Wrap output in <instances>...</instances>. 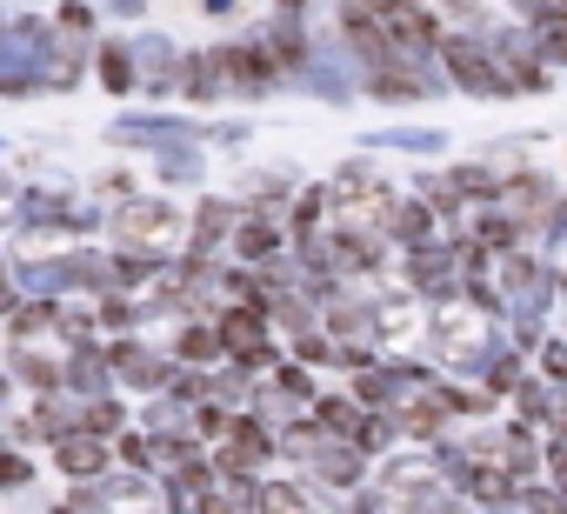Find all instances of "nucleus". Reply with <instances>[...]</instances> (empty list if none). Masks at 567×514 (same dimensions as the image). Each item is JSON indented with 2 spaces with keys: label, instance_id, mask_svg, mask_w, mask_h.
I'll list each match as a JSON object with an SVG mask.
<instances>
[{
  "label": "nucleus",
  "instance_id": "obj_12",
  "mask_svg": "<svg viewBox=\"0 0 567 514\" xmlns=\"http://www.w3.org/2000/svg\"><path fill=\"white\" fill-rule=\"evenodd\" d=\"M154 174H161L167 187H200V181H207V154H200V141H174V147H161V154H154Z\"/></svg>",
  "mask_w": 567,
  "mask_h": 514
},
{
  "label": "nucleus",
  "instance_id": "obj_8",
  "mask_svg": "<svg viewBox=\"0 0 567 514\" xmlns=\"http://www.w3.org/2000/svg\"><path fill=\"white\" fill-rule=\"evenodd\" d=\"M227 254H234L240 268H274L280 254H288V227H280L274 214H240V227H234Z\"/></svg>",
  "mask_w": 567,
  "mask_h": 514
},
{
  "label": "nucleus",
  "instance_id": "obj_22",
  "mask_svg": "<svg viewBox=\"0 0 567 514\" xmlns=\"http://www.w3.org/2000/svg\"><path fill=\"white\" fill-rule=\"evenodd\" d=\"M234 8H240V0H200V14H214V21H227Z\"/></svg>",
  "mask_w": 567,
  "mask_h": 514
},
{
  "label": "nucleus",
  "instance_id": "obj_14",
  "mask_svg": "<svg viewBox=\"0 0 567 514\" xmlns=\"http://www.w3.org/2000/svg\"><path fill=\"white\" fill-rule=\"evenodd\" d=\"M101 8H94V0H61V8H54V34L61 41H81V48H94L101 34Z\"/></svg>",
  "mask_w": 567,
  "mask_h": 514
},
{
  "label": "nucleus",
  "instance_id": "obj_13",
  "mask_svg": "<svg viewBox=\"0 0 567 514\" xmlns=\"http://www.w3.org/2000/svg\"><path fill=\"white\" fill-rule=\"evenodd\" d=\"M121 428H134V408H127L121 394H94V401H81V434H101V441H114Z\"/></svg>",
  "mask_w": 567,
  "mask_h": 514
},
{
  "label": "nucleus",
  "instance_id": "obj_10",
  "mask_svg": "<svg viewBox=\"0 0 567 514\" xmlns=\"http://www.w3.org/2000/svg\"><path fill=\"white\" fill-rule=\"evenodd\" d=\"M87 68H94V81L107 88V94H134V48H127V34H107V41H94L87 48Z\"/></svg>",
  "mask_w": 567,
  "mask_h": 514
},
{
  "label": "nucleus",
  "instance_id": "obj_1",
  "mask_svg": "<svg viewBox=\"0 0 567 514\" xmlns=\"http://www.w3.org/2000/svg\"><path fill=\"white\" fill-rule=\"evenodd\" d=\"M107 234L114 247L127 254H161V261H174V247H187V214L174 201H154V194H134L107 214Z\"/></svg>",
  "mask_w": 567,
  "mask_h": 514
},
{
  "label": "nucleus",
  "instance_id": "obj_4",
  "mask_svg": "<svg viewBox=\"0 0 567 514\" xmlns=\"http://www.w3.org/2000/svg\"><path fill=\"white\" fill-rule=\"evenodd\" d=\"M361 94H374L381 107H414V101L441 94V81H434V74H421L414 61H381V68H368V74H361Z\"/></svg>",
  "mask_w": 567,
  "mask_h": 514
},
{
  "label": "nucleus",
  "instance_id": "obj_9",
  "mask_svg": "<svg viewBox=\"0 0 567 514\" xmlns=\"http://www.w3.org/2000/svg\"><path fill=\"white\" fill-rule=\"evenodd\" d=\"M54 467L61 474H74V481H101V474H114V448L101 441V434H68V441H54Z\"/></svg>",
  "mask_w": 567,
  "mask_h": 514
},
{
  "label": "nucleus",
  "instance_id": "obj_21",
  "mask_svg": "<svg viewBox=\"0 0 567 514\" xmlns=\"http://www.w3.org/2000/svg\"><path fill=\"white\" fill-rule=\"evenodd\" d=\"M107 21H147V0H101Z\"/></svg>",
  "mask_w": 567,
  "mask_h": 514
},
{
  "label": "nucleus",
  "instance_id": "obj_7",
  "mask_svg": "<svg viewBox=\"0 0 567 514\" xmlns=\"http://www.w3.org/2000/svg\"><path fill=\"white\" fill-rule=\"evenodd\" d=\"M247 514H321V487L301 474H260L247 487Z\"/></svg>",
  "mask_w": 567,
  "mask_h": 514
},
{
  "label": "nucleus",
  "instance_id": "obj_18",
  "mask_svg": "<svg viewBox=\"0 0 567 514\" xmlns=\"http://www.w3.org/2000/svg\"><path fill=\"white\" fill-rule=\"evenodd\" d=\"M288 348H295V361H301V368H334V341H328L321 328H308V335H295Z\"/></svg>",
  "mask_w": 567,
  "mask_h": 514
},
{
  "label": "nucleus",
  "instance_id": "obj_11",
  "mask_svg": "<svg viewBox=\"0 0 567 514\" xmlns=\"http://www.w3.org/2000/svg\"><path fill=\"white\" fill-rule=\"evenodd\" d=\"M174 94H187L194 107H214V101L227 94V81H220L214 54H181V68H174Z\"/></svg>",
  "mask_w": 567,
  "mask_h": 514
},
{
  "label": "nucleus",
  "instance_id": "obj_25",
  "mask_svg": "<svg viewBox=\"0 0 567 514\" xmlns=\"http://www.w3.org/2000/svg\"><path fill=\"white\" fill-rule=\"evenodd\" d=\"M554 301H567V268H554Z\"/></svg>",
  "mask_w": 567,
  "mask_h": 514
},
{
  "label": "nucleus",
  "instance_id": "obj_2",
  "mask_svg": "<svg viewBox=\"0 0 567 514\" xmlns=\"http://www.w3.org/2000/svg\"><path fill=\"white\" fill-rule=\"evenodd\" d=\"M434 54H441L447 88H461V94H474V101H507V94H514V88H507V74H501V61L487 54V41H481V34H441V41H434Z\"/></svg>",
  "mask_w": 567,
  "mask_h": 514
},
{
  "label": "nucleus",
  "instance_id": "obj_16",
  "mask_svg": "<svg viewBox=\"0 0 567 514\" xmlns=\"http://www.w3.org/2000/svg\"><path fill=\"white\" fill-rule=\"evenodd\" d=\"M527 34H534V54H540V61H560V68H567V14H560V8L534 14Z\"/></svg>",
  "mask_w": 567,
  "mask_h": 514
},
{
  "label": "nucleus",
  "instance_id": "obj_3",
  "mask_svg": "<svg viewBox=\"0 0 567 514\" xmlns=\"http://www.w3.org/2000/svg\"><path fill=\"white\" fill-rule=\"evenodd\" d=\"M361 8H368V21L381 28V41H388L394 61H414V54H427V48L441 41V14L421 8V0H361Z\"/></svg>",
  "mask_w": 567,
  "mask_h": 514
},
{
  "label": "nucleus",
  "instance_id": "obj_26",
  "mask_svg": "<svg viewBox=\"0 0 567 514\" xmlns=\"http://www.w3.org/2000/svg\"><path fill=\"white\" fill-rule=\"evenodd\" d=\"M0 21H8V14H0Z\"/></svg>",
  "mask_w": 567,
  "mask_h": 514
},
{
  "label": "nucleus",
  "instance_id": "obj_24",
  "mask_svg": "<svg viewBox=\"0 0 567 514\" xmlns=\"http://www.w3.org/2000/svg\"><path fill=\"white\" fill-rule=\"evenodd\" d=\"M8 401H14V381H8V368H0V414H8Z\"/></svg>",
  "mask_w": 567,
  "mask_h": 514
},
{
  "label": "nucleus",
  "instance_id": "obj_20",
  "mask_svg": "<svg viewBox=\"0 0 567 514\" xmlns=\"http://www.w3.org/2000/svg\"><path fill=\"white\" fill-rule=\"evenodd\" d=\"M101 194H107L114 207H121V201H134V174H127V167H107V174H101Z\"/></svg>",
  "mask_w": 567,
  "mask_h": 514
},
{
  "label": "nucleus",
  "instance_id": "obj_15",
  "mask_svg": "<svg viewBox=\"0 0 567 514\" xmlns=\"http://www.w3.org/2000/svg\"><path fill=\"white\" fill-rule=\"evenodd\" d=\"M361 147H368V154H374V147H401V154H441V147H447V134H441V127H388V134H368Z\"/></svg>",
  "mask_w": 567,
  "mask_h": 514
},
{
  "label": "nucleus",
  "instance_id": "obj_17",
  "mask_svg": "<svg viewBox=\"0 0 567 514\" xmlns=\"http://www.w3.org/2000/svg\"><path fill=\"white\" fill-rule=\"evenodd\" d=\"M527 361H534V381L540 388H567V335H547Z\"/></svg>",
  "mask_w": 567,
  "mask_h": 514
},
{
  "label": "nucleus",
  "instance_id": "obj_23",
  "mask_svg": "<svg viewBox=\"0 0 567 514\" xmlns=\"http://www.w3.org/2000/svg\"><path fill=\"white\" fill-rule=\"evenodd\" d=\"M315 0H274V14H308Z\"/></svg>",
  "mask_w": 567,
  "mask_h": 514
},
{
  "label": "nucleus",
  "instance_id": "obj_19",
  "mask_svg": "<svg viewBox=\"0 0 567 514\" xmlns=\"http://www.w3.org/2000/svg\"><path fill=\"white\" fill-rule=\"evenodd\" d=\"M28 481H34V461L14 441H0V487H28Z\"/></svg>",
  "mask_w": 567,
  "mask_h": 514
},
{
  "label": "nucleus",
  "instance_id": "obj_6",
  "mask_svg": "<svg viewBox=\"0 0 567 514\" xmlns=\"http://www.w3.org/2000/svg\"><path fill=\"white\" fill-rule=\"evenodd\" d=\"M234 227H240V201L200 194L194 214H187V247H181V254H220V247L234 240Z\"/></svg>",
  "mask_w": 567,
  "mask_h": 514
},
{
  "label": "nucleus",
  "instance_id": "obj_5",
  "mask_svg": "<svg viewBox=\"0 0 567 514\" xmlns=\"http://www.w3.org/2000/svg\"><path fill=\"white\" fill-rule=\"evenodd\" d=\"M127 48H134V88H141L147 101H167V94H174L181 48H174L167 34H127Z\"/></svg>",
  "mask_w": 567,
  "mask_h": 514
}]
</instances>
